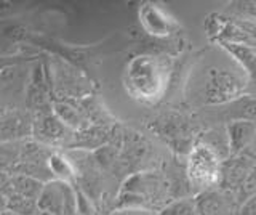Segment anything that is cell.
<instances>
[{
    "instance_id": "obj_1",
    "label": "cell",
    "mask_w": 256,
    "mask_h": 215,
    "mask_svg": "<svg viewBox=\"0 0 256 215\" xmlns=\"http://www.w3.org/2000/svg\"><path fill=\"white\" fill-rule=\"evenodd\" d=\"M173 201L164 172H134L128 175L116 197L114 210L138 209L157 213Z\"/></svg>"
},
{
    "instance_id": "obj_2",
    "label": "cell",
    "mask_w": 256,
    "mask_h": 215,
    "mask_svg": "<svg viewBox=\"0 0 256 215\" xmlns=\"http://www.w3.org/2000/svg\"><path fill=\"white\" fill-rule=\"evenodd\" d=\"M222 161L206 146L196 143L186 161V172L196 193L220 186Z\"/></svg>"
},
{
    "instance_id": "obj_3",
    "label": "cell",
    "mask_w": 256,
    "mask_h": 215,
    "mask_svg": "<svg viewBox=\"0 0 256 215\" xmlns=\"http://www.w3.org/2000/svg\"><path fill=\"white\" fill-rule=\"evenodd\" d=\"M245 90V84L229 69H208L205 77V101L210 105H226L238 98Z\"/></svg>"
},
{
    "instance_id": "obj_4",
    "label": "cell",
    "mask_w": 256,
    "mask_h": 215,
    "mask_svg": "<svg viewBox=\"0 0 256 215\" xmlns=\"http://www.w3.org/2000/svg\"><path fill=\"white\" fill-rule=\"evenodd\" d=\"M38 210L52 215H76L77 213L76 186L60 180L45 183L42 194L38 197Z\"/></svg>"
},
{
    "instance_id": "obj_5",
    "label": "cell",
    "mask_w": 256,
    "mask_h": 215,
    "mask_svg": "<svg viewBox=\"0 0 256 215\" xmlns=\"http://www.w3.org/2000/svg\"><path fill=\"white\" fill-rule=\"evenodd\" d=\"M128 74H130L133 89L142 98H154L158 95L164 71L158 61L152 60V57L136 58L128 68Z\"/></svg>"
},
{
    "instance_id": "obj_6",
    "label": "cell",
    "mask_w": 256,
    "mask_h": 215,
    "mask_svg": "<svg viewBox=\"0 0 256 215\" xmlns=\"http://www.w3.org/2000/svg\"><path fill=\"white\" fill-rule=\"evenodd\" d=\"M196 205L198 215H234L238 202L236 193L213 188L198 193L196 196Z\"/></svg>"
},
{
    "instance_id": "obj_7",
    "label": "cell",
    "mask_w": 256,
    "mask_h": 215,
    "mask_svg": "<svg viewBox=\"0 0 256 215\" xmlns=\"http://www.w3.org/2000/svg\"><path fill=\"white\" fill-rule=\"evenodd\" d=\"M36 138L44 145H64L69 146V143L74 137V130H70L66 124L61 122V119L54 113L42 114L34 122Z\"/></svg>"
},
{
    "instance_id": "obj_8",
    "label": "cell",
    "mask_w": 256,
    "mask_h": 215,
    "mask_svg": "<svg viewBox=\"0 0 256 215\" xmlns=\"http://www.w3.org/2000/svg\"><path fill=\"white\" fill-rule=\"evenodd\" d=\"M254 167L256 164L252 159L242 156H230L221 164V181L218 188L237 194Z\"/></svg>"
},
{
    "instance_id": "obj_9",
    "label": "cell",
    "mask_w": 256,
    "mask_h": 215,
    "mask_svg": "<svg viewBox=\"0 0 256 215\" xmlns=\"http://www.w3.org/2000/svg\"><path fill=\"white\" fill-rule=\"evenodd\" d=\"M112 138V129L106 125H90L86 129L74 132L69 146L70 149H94L98 151L100 148L109 145Z\"/></svg>"
},
{
    "instance_id": "obj_10",
    "label": "cell",
    "mask_w": 256,
    "mask_h": 215,
    "mask_svg": "<svg viewBox=\"0 0 256 215\" xmlns=\"http://www.w3.org/2000/svg\"><path fill=\"white\" fill-rule=\"evenodd\" d=\"M228 138L230 145V156H238L246 145L256 137V122L246 121V119H238L232 121L228 127Z\"/></svg>"
},
{
    "instance_id": "obj_11",
    "label": "cell",
    "mask_w": 256,
    "mask_h": 215,
    "mask_svg": "<svg viewBox=\"0 0 256 215\" xmlns=\"http://www.w3.org/2000/svg\"><path fill=\"white\" fill-rule=\"evenodd\" d=\"M44 186H45V183L38 181L36 178L26 177V175H12L10 181L6 183V186L2 191V194L5 197L12 196V194H18V196H22V197L38 201L40 194H42Z\"/></svg>"
},
{
    "instance_id": "obj_12",
    "label": "cell",
    "mask_w": 256,
    "mask_h": 215,
    "mask_svg": "<svg viewBox=\"0 0 256 215\" xmlns=\"http://www.w3.org/2000/svg\"><path fill=\"white\" fill-rule=\"evenodd\" d=\"M222 37L242 47H253L256 45V26L252 21L236 20L222 29Z\"/></svg>"
},
{
    "instance_id": "obj_13",
    "label": "cell",
    "mask_w": 256,
    "mask_h": 215,
    "mask_svg": "<svg viewBox=\"0 0 256 215\" xmlns=\"http://www.w3.org/2000/svg\"><path fill=\"white\" fill-rule=\"evenodd\" d=\"M197 143L198 145L206 146L210 151H213L222 162L230 157V145H229L228 132H221L218 129L206 130L205 133L198 135Z\"/></svg>"
},
{
    "instance_id": "obj_14",
    "label": "cell",
    "mask_w": 256,
    "mask_h": 215,
    "mask_svg": "<svg viewBox=\"0 0 256 215\" xmlns=\"http://www.w3.org/2000/svg\"><path fill=\"white\" fill-rule=\"evenodd\" d=\"M53 113L61 119L62 124H66L74 132L90 127V122L86 121V117L80 111V108L70 105V103H56Z\"/></svg>"
},
{
    "instance_id": "obj_15",
    "label": "cell",
    "mask_w": 256,
    "mask_h": 215,
    "mask_svg": "<svg viewBox=\"0 0 256 215\" xmlns=\"http://www.w3.org/2000/svg\"><path fill=\"white\" fill-rule=\"evenodd\" d=\"M48 165H50V170L53 173L54 180L60 181H66V183H74V180L77 178V173L74 165H72L66 157H62L61 154L53 153L48 159Z\"/></svg>"
},
{
    "instance_id": "obj_16",
    "label": "cell",
    "mask_w": 256,
    "mask_h": 215,
    "mask_svg": "<svg viewBox=\"0 0 256 215\" xmlns=\"http://www.w3.org/2000/svg\"><path fill=\"white\" fill-rule=\"evenodd\" d=\"M6 210L14 215H38V201L28 199L18 194H12L6 197Z\"/></svg>"
},
{
    "instance_id": "obj_17",
    "label": "cell",
    "mask_w": 256,
    "mask_h": 215,
    "mask_svg": "<svg viewBox=\"0 0 256 215\" xmlns=\"http://www.w3.org/2000/svg\"><path fill=\"white\" fill-rule=\"evenodd\" d=\"M154 215H198L196 197H186V199H176L170 204H166L164 209H160Z\"/></svg>"
},
{
    "instance_id": "obj_18",
    "label": "cell",
    "mask_w": 256,
    "mask_h": 215,
    "mask_svg": "<svg viewBox=\"0 0 256 215\" xmlns=\"http://www.w3.org/2000/svg\"><path fill=\"white\" fill-rule=\"evenodd\" d=\"M228 12L244 21H252L256 20V2H236L229 7Z\"/></svg>"
},
{
    "instance_id": "obj_19",
    "label": "cell",
    "mask_w": 256,
    "mask_h": 215,
    "mask_svg": "<svg viewBox=\"0 0 256 215\" xmlns=\"http://www.w3.org/2000/svg\"><path fill=\"white\" fill-rule=\"evenodd\" d=\"M76 194H77V213L78 215H98L93 201L77 186H76Z\"/></svg>"
},
{
    "instance_id": "obj_20",
    "label": "cell",
    "mask_w": 256,
    "mask_h": 215,
    "mask_svg": "<svg viewBox=\"0 0 256 215\" xmlns=\"http://www.w3.org/2000/svg\"><path fill=\"white\" fill-rule=\"evenodd\" d=\"M256 196V167L252 170L250 177L246 178V181L244 183V186L240 188V191L237 193V202L238 205L242 204L244 201H246L248 197Z\"/></svg>"
},
{
    "instance_id": "obj_21",
    "label": "cell",
    "mask_w": 256,
    "mask_h": 215,
    "mask_svg": "<svg viewBox=\"0 0 256 215\" xmlns=\"http://www.w3.org/2000/svg\"><path fill=\"white\" fill-rule=\"evenodd\" d=\"M234 215H256V196L248 197L240 204Z\"/></svg>"
},
{
    "instance_id": "obj_22",
    "label": "cell",
    "mask_w": 256,
    "mask_h": 215,
    "mask_svg": "<svg viewBox=\"0 0 256 215\" xmlns=\"http://www.w3.org/2000/svg\"><path fill=\"white\" fill-rule=\"evenodd\" d=\"M112 215H154L146 210H138V209H122V210H114Z\"/></svg>"
},
{
    "instance_id": "obj_23",
    "label": "cell",
    "mask_w": 256,
    "mask_h": 215,
    "mask_svg": "<svg viewBox=\"0 0 256 215\" xmlns=\"http://www.w3.org/2000/svg\"><path fill=\"white\" fill-rule=\"evenodd\" d=\"M10 177H12V175H6L5 172L0 170V193H2L4 188L6 186V183L10 181Z\"/></svg>"
},
{
    "instance_id": "obj_24",
    "label": "cell",
    "mask_w": 256,
    "mask_h": 215,
    "mask_svg": "<svg viewBox=\"0 0 256 215\" xmlns=\"http://www.w3.org/2000/svg\"><path fill=\"white\" fill-rule=\"evenodd\" d=\"M6 212V197L0 193V213Z\"/></svg>"
},
{
    "instance_id": "obj_25",
    "label": "cell",
    "mask_w": 256,
    "mask_h": 215,
    "mask_svg": "<svg viewBox=\"0 0 256 215\" xmlns=\"http://www.w3.org/2000/svg\"><path fill=\"white\" fill-rule=\"evenodd\" d=\"M0 215H14V213H12V212H8V210H6V212H4V213H0Z\"/></svg>"
},
{
    "instance_id": "obj_26",
    "label": "cell",
    "mask_w": 256,
    "mask_h": 215,
    "mask_svg": "<svg viewBox=\"0 0 256 215\" xmlns=\"http://www.w3.org/2000/svg\"><path fill=\"white\" fill-rule=\"evenodd\" d=\"M76 215H78V213H76Z\"/></svg>"
},
{
    "instance_id": "obj_27",
    "label": "cell",
    "mask_w": 256,
    "mask_h": 215,
    "mask_svg": "<svg viewBox=\"0 0 256 215\" xmlns=\"http://www.w3.org/2000/svg\"><path fill=\"white\" fill-rule=\"evenodd\" d=\"M38 215H40V213H38Z\"/></svg>"
}]
</instances>
